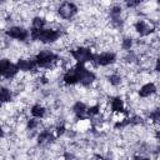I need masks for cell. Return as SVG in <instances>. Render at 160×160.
I'll return each instance as SVG.
<instances>
[{
    "label": "cell",
    "mask_w": 160,
    "mask_h": 160,
    "mask_svg": "<svg viewBox=\"0 0 160 160\" xmlns=\"http://www.w3.org/2000/svg\"><path fill=\"white\" fill-rule=\"evenodd\" d=\"M30 36L32 40H38L42 44H50V42H55L59 38H60V32L55 29H32L30 30Z\"/></svg>",
    "instance_id": "obj_1"
},
{
    "label": "cell",
    "mask_w": 160,
    "mask_h": 160,
    "mask_svg": "<svg viewBox=\"0 0 160 160\" xmlns=\"http://www.w3.org/2000/svg\"><path fill=\"white\" fill-rule=\"evenodd\" d=\"M59 60V56L50 51V50H45V51H40L35 55L34 61L36 64L38 68H42V69H50L52 68Z\"/></svg>",
    "instance_id": "obj_2"
},
{
    "label": "cell",
    "mask_w": 160,
    "mask_h": 160,
    "mask_svg": "<svg viewBox=\"0 0 160 160\" xmlns=\"http://www.w3.org/2000/svg\"><path fill=\"white\" fill-rule=\"evenodd\" d=\"M70 55L79 64H85V62H89V61H94V58H95L92 51L89 48H85V46H80V48L70 50Z\"/></svg>",
    "instance_id": "obj_3"
},
{
    "label": "cell",
    "mask_w": 160,
    "mask_h": 160,
    "mask_svg": "<svg viewBox=\"0 0 160 160\" xmlns=\"http://www.w3.org/2000/svg\"><path fill=\"white\" fill-rule=\"evenodd\" d=\"M19 72V68L16 64L11 62L9 59H0V76L4 79H12Z\"/></svg>",
    "instance_id": "obj_4"
},
{
    "label": "cell",
    "mask_w": 160,
    "mask_h": 160,
    "mask_svg": "<svg viewBox=\"0 0 160 160\" xmlns=\"http://www.w3.org/2000/svg\"><path fill=\"white\" fill-rule=\"evenodd\" d=\"M58 12H59V15H60L62 19L69 20V19H72V18L76 15V12H78V6H76L74 2H71V1H65V2H62V4L59 6Z\"/></svg>",
    "instance_id": "obj_5"
},
{
    "label": "cell",
    "mask_w": 160,
    "mask_h": 160,
    "mask_svg": "<svg viewBox=\"0 0 160 160\" xmlns=\"http://www.w3.org/2000/svg\"><path fill=\"white\" fill-rule=\"evenodd\" d=\"M115 61H116V55L111 51L101 52L99 55H95V58H94V62L99 66H109V65L114 64Z\"/></svg>",
    "instance_id": "obj_6"
},
{
    "label": "cell",
    "mask_w": 160,
    "mask_h": 160,
    "mask_svg": "<svg viewBox=\"0 0 160 160\" xmlns=\"http://www.w3.org/2000/svg\"><path fill=\"white\" fill-rule=\"evenodd\" d=\"M6 35L11 39L19 40V41H25L29 38V31L21 26H11L10 29L6 30Z\"/></svg>",
    "instance_id": "obj_7"
},
{
    "label": "cell",
    "mask_w": 160,
    "mask_h": 160,
    "mask_svg": "<svg viewBox=\"0 0 160 160\" xmlns=\"http://www.w3.org/2000/svg\"><path fill=\"white\" fill-rule=\"evenodd\" d=\"M62 80H64V82H65L66 85H75V84H78L79 80H80L78 65L74 66V68H71V69H69V70L64 74Z\"/></svg>",
    "instance_id": "obj_8"
},
{
    "label": "cell",
    "mask_w": 160,
    "mask_h": 160,
    "mask_svg": "<svg viewBox=\"0 0 160 160\" xmlns=\"http://www.w3.org/2000/svg\"><path fill=\"white\" fill-rule=\"evenodd\" d=\"M16 65L19 68V71H32L38 68L34 59H19Z\"/></svg>",
    "instance_id": "obj_9"
},
{
    "label": "cell",
    "mask_w": 160,
    "mask_h": 160,
    "mask_svg": "<svg viewBox=\"0 0 160 160\" xmlns=\"http://www.w3.org/2000/svg\"><path fill=\"white\" fill-rule=\"evenodd\" d=\"M134 28H135V30H136L141 36H148V35H150V34L152 32L151 26H150L146 21H144V20L136 21L135 25H134Z\"/></svg>",
    "instance_id": "obj_10"
},
{
    "label": "cell",
    "mask_w": 160,
    "mask_h": 160,
    "mask_svg": "<svg viewBox=\"0 0 160 160\" xmlns=\"http://www.w3.org/2000/svg\"><path fill=\"white\" fill-rule=\"evenodd\" d=\"M155 92H156V86H155L154 82H146L139 90V95L141 98H149Z\"/></svg>",
    "instance_id": "obj_11"
},
{
    "label": "cell",
    "mask_w": 160,
    "mask_h": 160,
    "mask_svg": "<svg viewBox=\"0 0 160 160\" xmlns=\"http://www.w3.org/2000/svg\"><path fill=\"white\" fill-rule=\"evenodd\" d=\"M110 108H111V111L115 112V114H124L125 112V106H124V101L121 98L116 96L111 100L110 102Z\"/></svg>",
    "instance_id": "obj_12"
},
{
    "label": "cell",
    "mask_w": 160,
    "mask_h": 160,
    "mask_svg": "<svg viewBox=\"0 0 160 160\" xmlns=\"http://www.w3.org/2000/svg\"><path fill=\"white\" fill-rule=\"evenodd\" d=\"M86 109H88V106L82 101H76L72 106V111L78 119H85L86 118Z\"/></svg>",
    "instance_id": "obj_13"
},
{
    "label": "cell",
    "mask_w": 160,
    "mask_h": 160,
    "mask_svg": "<svg viewBox=\"0 0 160 160\" xmlns=\"http://www.w3.org/2000/svg\"><path fill=\"white\" fill-rule=\"evenodd\" d=\"M54 135L51 134V131H49V130H44V131H41L40 134H39V136H38V142L40 144V145H46V144H50L52 140H54Z\"/></svg>",
    "instance_id": "obj_14"
},
{
    "label": "cell",
    "mask_w": 160,
    "mask_h": 160,
    "mask_svg": "<svg viewBox=\"0 0 160 160\" xmlns=\"http://www.w3.org/2000/svg\"><path fill=\"white\" fill-rule=\"evenodd\" d=\"M45 112H46L45 108H44L42 105H40V104H35V105H32L31 109H30V114H31L32 118H35V119H42V118L45 116Z\"/></svg>",
    "instance_id": "obj_15"
},
{
    "label": "cell",
    "mask_w": 160,
    "mask_h": 160,
    "mask_svg": "<svg viewBox=\"0 0 160 160\" xmlns=\"http://www.w3.org/2000/svg\"><path fill=\"white\" fill-rule=\"evenodd\" d=\"M12 99V94L8 88H0V102H10Z\"/></svg>",
    "instance_id": "obj_16"
},
{
    "label": "cell",
    "mask_w": 160,
    "mask_h": 160,
    "mask_svg": "<svg viewBox=\"0 0 160 160\" xmlns=\"http://www.w3.org/2000/svg\"><path fill=\"white\" fill-rule=\"evenodd\" d=\"M45 24H46V20L41 16H35L31 21V28L32 29H42L45 28Z\"/></svg>",
    "instance_id": "obj_17"
},
{
    "label": "cell",
    "mask_w": 160,
    "mask_h": 160,
    "mask_svg": "<svg viewBox=\"0 0 160 160\" xmlns=\"http://www.w3.org/2000/svg\"><path fill=\"white\" fill-rule=\"evenodd\" d=\"M99 112H100V106L99 105H92V106L86 109V118H94V116L99 115Z\"/></svg>",
    "instance_id": "obj_18"
},
{
    "label": "cell",
    "mask_w": 160,
    "mask_h": 160,
    "mask_svg": "<svg viewBox=\"0 0 160 160\" xmlns=\"http://www.w3.org/2000/svg\"><path fill=\"white\" fill-rule=\"evenodd\" d=\"M108 79H109V82H110L112 86H118V85H120V82H121V76L118 75V74H111Z\"/></svg>",
    "instance_id": "obj_19"
},
{
    "label": "cell",
    "mask_w": 160,
    "mask_h": 160,
    "mask_svg": "<svg viewBox=\"0 0 160 160\" xmlns=\"http://www.w3.org/2000/svg\"><path fill=\"white\" fill-rule=\"evenodd\" d=\"M140 4H141V0H125V5H126V8H129V9L138 8Z\"/></svg>",
    "instance_id": "obj_20"
},
{
    "label": "cell",
    "mask_w": 160,
    "mask_h": 160,
    "mask_svg": "<svg viewBox=\"0 0 160 160\" xmlns=\"http://www.w3.org/2000/svg\"><path fill=\"white\" fill-rule=\"evenodd\" d=\"M121 46H122L124 50H130V48L132 46V39H131V38H125V39L122 40Z\"/></svg>",
    "instance_id": "obj_21"
},
{
    "label": "cell",
    "mask_w": 160,
    "mask_h": 160,
    "mask_svg": "<svg viewBox=\"0 0 160 160\" xmlns=\"http://www.w3.org/2000/svg\"><path fill=\"white\" fill-rule=\"evenodd\" d=\"M36 126H38V121L35 120V118H34V119H30V120L28 121V129L34 130Z\"/></svg>",
    "instance_id": "obj_22"
},
{
    "label": "cell",
    "mask_w": 160,
    "mask_h": 160,
    "mask_svg": "<svg viewBox=\"0 0 160 160\" xmlns=\"http://www.w3.org/2000/svg\"><path fill=\"white\" fill-rule=\"evenodd\" d=\"M64 132H65V125H64V124H61V125L56 126V136L62 135Z\"/></svg>",
    "instance_id": "obj_23"
},
{
    "label": "cell",
    "mask_w": 160,
    "mask_h": 160,
    "mask_svg": "<svg viewBox=\"0 0 160 160\" xmlns=\"http://www.w3.org/2000/svg\"><path fill=\"white\" fill-rule=\"evenodd\" d=\"M150 118H151L155 122H158V120H159V110H155V111L150 112Z\"/></svg>",
    "instance_id": "obj_24"
},
{
    "label": "cell",
    "mask_w": 160,
    "mask_h": 160,
    "mask_svg": "<svg viewBox=\"0 0 160 160\" xmlns=\"http://www.w3.org/2000/svg\"><path fill=\"white\" fill-rule=\"evenodd\" d=\"M2 136H4V130H2V128L0 126V139H1Z\"/></svg>",
    "instance_id": "obj_25"
}]
</instances>
